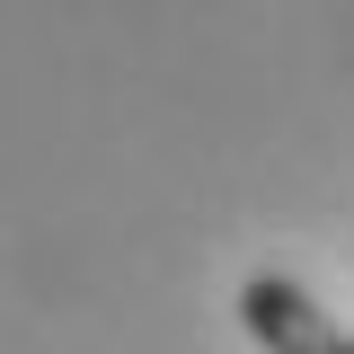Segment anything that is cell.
<instances>
[{
  "mask_svg": "<svg viewBox=\"0 0 354 354\" xmlns=\"http://www.w3.org/2000/svg\"><path fill=\"white\" fill-rule=\"evenodd\" d=\"M239 328H248L266 354H354V328L328 319L292 274H248V283H239Z\"/></svg>",
  "mask_w": 354,
  "mask_h": 354,
  "instance_id": "obj_1",
  "label": "cell"
}]
</instances>
